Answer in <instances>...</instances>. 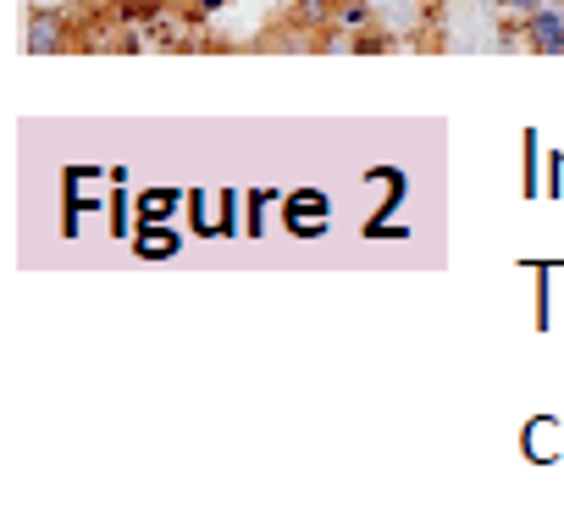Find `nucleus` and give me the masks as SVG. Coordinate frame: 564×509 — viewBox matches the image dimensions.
<instances>
[{"mask_svg":"<svg viewBox=\"0 0 564 509\" xmlns=\"http://www.w3.org/2000/svg\"><path fill=\"white\" fill-rule=\"evenodd\" d=\"M520 51L531 56H564V12L558 7H542L525 18V34H520Z\"/></svg>","mask_w":564,"mask_h":509,"instance_id":"1","label":"nucleus"},{"mask_svg":"<svg viewBox=\"0 0 564 509\" xmlns=\"http://www.w3.org/2000/svg\"><path fill=\"white\" fill-rule=\"evenodd\" d=\"M393 51H404V34H393L388 18H371L366 29L349 34V51L344 56H393Z\"/></svg>","mask_w":564,"mask_h":509,"instance_id":"2","label":"nucleus"},{"mask_svg":"<svg viewBox=\"0 0 564 509\" xmlns=\"http://www.w3.org/2000/svg\"><path fill=\"white\" fill-rule=\"evenodd\" d=\"M322 210H327L322 194H311V188H305V194H289V221H294V227H300V216H322Z\"/></svg>","mask_w":564,"mask_h":509,"instance_id":"3","label":"nucleus"},{"mask_svg":"<svg viewBox=\"0 0 564 509\" xmlns=\"http://www.w3.org/2000/svg\"><path fill=\"white\" fill-rule=\"evenodd\" d=\"M542 7H547V0H492V12H520V18H531Z\"/></svg>","mask_w":564,"mask_h":509,"instance_id":"4","label":"nucleus"}]
</instances>
